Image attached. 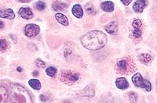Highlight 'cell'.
Listing matches in <instances>:
<instances>
[{
	"label": "cell",
	"mask_w": 157,
	"mask_h": 103,
	"mask_svg": "<svg viewBox=\"0 0 157 103\" xmlns=\"http://www.w3.org/2000/svg\"><path fill=\"white\" fill-rule=\"evenodd\" d=\"M39 27L37 24H29L24 28V34L28 38H35L39 33Z\"/></svg>",
	"instance_id": "6"
},
{
	"label": "cell",
	"mask_w": 157,
	"mask_h": 103,
	"mask_svg": "<svg viewBox=\"0 0 157 103\" xmlns=\"http://www.w3.org/2000/svg\"><path fill=\"white\" fill-rule=\"evenodd\" d=\"M3 28H4V24H3V22L0 21V30L2 29Z\"/></svg>",
	"instance_id": "28"
},
{
	"label": "cell",
	"mask_w": 157,
	"mask_h": 103,
	"mask_svg": "<svg viewBox=\"0 0 157 103\" xmlns=\"http://www.w3.org/2000/svg\"><path fill=\"white\" fill-rule=\"evenodd\" d=\"M28 84H29L31 87L35 90H40L41 88V83L39 80L37 79H31L29 80V81H28Z\"/></svg>",
	"instance_id": "18"
},
{
	"label": "cell",
	"mask_w": 157,
	"mask_h": 103,
	"mask_svg": "<svg viewBox=\"0 0 157 103\" xmlns=\"http://www.w3.org/2000/svg\"><path fill=\"white\" fill-rule=\"evenodd\" d=\"M38 73V72H37V71H35V72H34V73H33V75H34V76H36V75H38L39 73Z\"/></svg>",
	"instance_id": "29"
},
{
	"label": "cell",
	"mask_w": 157,
	"mask_h": 103,
	"mask_svg": "<svg viewBox=\"0 0 157 103\" xmlns=\"http://www.w3.org/2000/svg\"><path fill=\"white\" fill-rule=\"evenodd\" d=\"M72 14L77 18H81L83 16V10L80 4L74 5L72 7Z\"/></svg>",
	"instance_id": "12"
},
{
	"label": "cell",
	"mask_w": 157,
	"mask_h": 103,
	"mask_svg": "<svg viewBox=\"0 0 157 103\" xmlns=\"http://www.w3.org/2000/svg\"><path fill=\"white\" fill-rule=\"evenodd\" d=\"M40 99H41V101H46V100H47V99H46V96H44L43 95H40Z\"/></svg>",
	"instance_id": "27"
},
{
	"label": "cell",
	"mask_w": 157,
	"mask_h": 103,
	"mask_svg": "<svg viewBox=\"0 0 157 103\" xmlns=\"http://www.w3.org/2000/svg\"><path fill=\"white\" fill-rule=\"evenodd\" d=\"M67 7V5L65 3H62V2H54V4H53V9L54 10H64Z\"/></svg>",
	"instance_id": "19"
},
{
	"label": "cell",
	"mask_w": 157,
	"mask_h": 103,
	"mask_svg": "<svg viewBox=\"0 0 157 103\" xmlns=\"http://www.w3.org/2000/svg\"><path fill=\"white\" fill-rule=\"evenodd\" d=\"M8 99V91L6 87L0 86V103H6Z\"/></svg>",
	"instance_id": "15"
},
{
	"label": "cell",
	"mask_w": 157,
	"mask_h": 103,
	"mask_svg": "<svg viewBox=\"0 0 157 103\" xmlns=\"http://www.w3.org/2000/svg\"><path fill=\"white\" fill-rule=\"evenodd\" d=\"M121 2H123V3L124 5H129L130 3L131 2V1H130V0H129V1H125V0H122Z\"/></svg>",
	"instance_id": "26"
},
{
	"label": "cell",
	"mask_w": 157,
	"mask_h": 103,
	"mask_svg": "<svg viewBox=\"0 0 157 103\" xmlns=\"http://www.w3.org/2000/svg\"><path fill=\"white\" fill-rule=\"evenodd\" d=\"M115 70L120 74H129L135 70V64L129 56L122 58L115 63Z\"/></svg>",
	"instance_id": "3"
},
{
	"label": "cell",
	"mask_w": 157,
	"mask_h": 103,
	"mask_svg": "<svg viewBox=\"0 0 157 103\" xmlns=\"http://www.w3.org/2000/svg\"><path fill=\"white\" fill-rule=\"evenodd\" d=\"M85 9L88 13H93L94 12V7H93V4L90 3V2H89V3H87V4L86 5Z\"/></svg>",
	"instance_id": "23"
},
{
	"label": "cell",
	"mask_w": 157,
	"mask_h": 103,
	"mask_svg": "<svg viewBox=\"0 0 157 103\" xmlns=\"http://www.w3.org/2000/svg\"><path fill=\"white\" fill-rule=\"evenodd\" d=\"M115 85L119 89L125 90L129 87V83L124 77H119L115 81Z\"/></svg>",
	"instance_id": "11"
},
{
	"label": "cell",
	"mask_w": 157,
	"mask_h": 103,
	"mask_svg": "<svg viewBox=\"0 0 157 103\" xmlns=\"http://www.w3.org/2000/svg\"><path fill=\"white\" fill-rule=\"evenodd\" d=\"M18 14L21 16L23 19L25 20H30L33 17V13L32 10L28 7H21L18 11Z\"/></svg>",
	"instance_id": "8"
},
{
	"label": "cell",
	"mask_w": 157,
	"mask_h": 103,
	"mask_svg": "<svg viewBox=\"0 0 157 103\" xmlns=\"http://www.w3.org/2000/svg\"><path fill=\"white\" fill-rule=\"evenodd\" d=\"M105 31L108 34H114V33H115V32L117 31V24H116V22L111 21L108 23L105 26Z\"/></svg>",
	"instance_id": "13"
},
{
	"label": "cell",
	"mask_w": 157,
	"mask_h": 103,
	"mask_svg": "<svg viewBox=\"0 0 157 103\" xmlns=\"http://www.w3.org/2000/svg\"><path fill=\"white\" fill-rule=\"evenodd\" d=\"M59 79L67 85H72L80 79V74L77 72L68 69H61L60 72Z\"/></svg>",
	"instance_id": "4"
},
{
	"label": "cell",
	"mask_w": 157,
	"mask_h": 103,
	"mask_svg": "<svg viewBox=\"0 0 157 103\" xmlns=\"http://www.w3.org/2000/svg\"><path fill=\"white\" fill-rule=\"evenodd\" d=\"M0 17L13 20L15 17V13L13 11L12 9H5V10H0Z\"/></svg>",
	"instance_id": "10"
},
{
	"label": "cell",
	"mask_w": 157,
	"mask_h": 103,
	"mask_svg": "<svg viewBox=\"0 0 157 103\" xmlns=\"http://www.w3.org/2000/svg\"><path fill=\"white\" fill-rule=\"evenodd\" d=\"M20 2H29L30 1H19Z\"/></svg>",
	"instance_id": "30"
},
{
	"label": "cell",
	"mask_w": 157,
	"mask_h": 103,
	"mask_svg": "<svg viewBox=\"0 0 157 103\" xmlns=\"http://www.w3.org/2000/svg\"><path fill=\"white\" fill-rule=\"evenodd\" d=\"M102 9L105 12H112L114 10V4L111 1H105L103 2L101 5Z\"/></svg>",
	"instance_id": "14"
},
{
	"label": "cell",
	"mask_w": 157,
	"mask_h": 103,
	"mask_svg": "<svg viewBox=\"0 0 157 103\" xmlns=\"http://www.w3.org/2000/svg\"><path fill=\"white\" fill-rule=\"evenodd\" d=\"M129 99L131 103H136L137 100V96L134 92H130L129 93Z\"/></svg>",
	"instance_id": "24"
},
{
	"label": "cell",
	"mask_w": 157,
	"mask_h": 103,
	"mask_svg": "<svg viewBox=\"0 0 157 103\" xmlns=\"http://www.w3.org/2000/svg\"><path fill=\"white\" fill-rule=\"evenodd\" d=\"M138 60H139V61L141 62V63L148 64L152 60V56L148 53H144L138 56Z\"/></svg>",
	"instance_id": "16"
},
{
	"label": "cell",
	"mask_w": 157,
	"mask_h": 103,
	"mask_svg": "<svg viewBox=\"0 0 157 103\" xmlns=\"http://www.w3.org/2000/svg\"><path fill=\"white\" fill-rule=\"evenodd\" d=\"M132 82L135 86L143 88L146 91H151L152 84L148 80L144 79L141 73H137L132 77Z\"/></svg>",
	"instance_id": "5"
},
{
	"label": "cell",
	"mask_w": 157,
	"mask_h": 103,
	"mask_svg": "<svg viewBox=\"0 0 157 103\" xmlns=\"http://www.w3.org/2000/svg\"><path fill=\"white\" fill-rule=\"evenodd\" d=\"M36 63V65L38 66L40 68L45 67V63H44V62H42L41 60H37Z\"/></svg>",
	"instance_id": "25"
},
{
	"label": "cell",
	"mask_w": 157,
	"mask_h": 103,
	"mask_svg": "<svg viewBox=\"0 0 157 103\" xmlns=\"http://www.w3.org/2000/svg\"><path fill=\"white\" fill-rule=\"evenodd\" d=\"M10 97L13 103H33L29 92L18 84L10 85Z\"/></svg>",
	"instance_id": "2"
},
{
	"label": "cell",
	"mask_w": 157,
	"mask_h": 103,
	"mask_svg": "<svg viewBox=\"0 0 157 103\" xmlns=\"http://www.w3.org/2000/svg\"><path fill=\"white\" fill-rule=\"evenodd\" d=\"M9 47L8 42H6L4 39H0V51L3 52V51H6Z\"/></svg>",
	"instance_id": "20"
},
{
	"label": "cell",
	"mask_w": 157,
	"mask_h": 103,
	"mask_svg": "<svg viewBox=\"0 0 157 103\" xmlns=\"http://www.w3.org/2000/svg\"><path fill=\"white\" fill-rule=\"evenodd\" d=\"M142 22L138 19L133 20L132 24V35L136 38H140L142 35V30H141Z\"/></svg>",
	"instance_id": "7"
},
{
	"label": "cell",
	"mask_w": 157,
	"mask_h": 103,
	"mask_svg": "<svg viewBox=\"0 0 157 103\" xmlns=\"http://www.w3.org/2000/svg\"><path fill=\"white\" fill-rule=\"evenodd\" d=\"M81 44L86 49L96 51L105 46L108 38L104 32L101 31H92L86 33L80 39Z\"/></svg>",
	"instance_id": "1"
},
{
	"label": "cell",
	"mask_w": 157,
	"mask_h": 103,
	"mask_svg": "<svg viewBox=\"0 0 157 103\" xmlns=\"http://www.w3.org/2000/svg\"><path fill=\"white\" fill-rule=\"evenodd\" d=\"M17 69L18 71H21V70H22V69H20V68H19V67H18V68H17Z\"/></svg>",
	"instance_id": "31"
},
{
	"label": "cell",
	"mask_w": 157,
	"mask_h": 103,
	"mask_svg": "<svg viewBox=\"0 0 157 103\" xmlns=\"http://www.w3.org/2000/svg\"><path fill=\"white\" fill-rule=\"evenodd\" d=\"M55 18H56V20H58L60 24H62V25H64V26L68 25V18L66 17V16L65 15H64V14L57 13L55 15Z\"/></svg>",
	"instance_id": "17"
},
{
	"label": "cell",
	"mask_w": 157,
	"mask_h": 103,
	"mask_svg": "<svg viewBox=\"0 0 157 103\" xmlns=\"http://www.w3.org/2000/svg\"><path fill=\"white\" fill-rule=\"evenodd\" d=\"M36 9H37L38 10H39V11H42V10H44V9L46 8V3L39 1V2H36Z\"/></svg>",
	"instance_id": "22"
},
{
	"label": "cell",
	"mask_w": 157,
	"mask_h": 103,
	"mask_svg": "<svg viewBox=\"0 0 157 103\" xmlns=\"http://www.w3.org/2000/svg\"><path fill=\"white\" fill-rule=\"evenodd\" d=\"M148 1H146V0H137L133 3V9L136 13H140L143 12L144 9L146 7Z\"/></svg>",
	"instance_id": "9"
},
{
	"label": "cell",
	"mask_w": 157,
	"mask_h": 103,
	"mask_svg": "<svg viewBox=\"0 0 157 103\" xmlns=\"http://www.w3.org/2000/svg\"><path fill=\"white\" fill-rule=\"evenodd\" d=\"M46 73L50 77H54L56 75V73H57V69L55 67L50 66V67H48L46 69Z\"/></svg>",
	"instance_id": "21"
}]
</instances>
